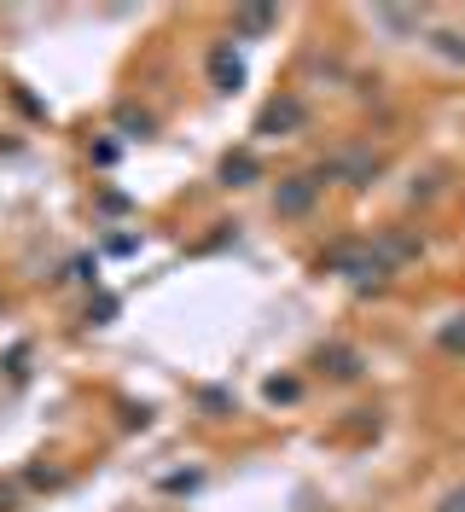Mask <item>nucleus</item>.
Returning <instances> with one entry per match:
<instances>
[{
  "label": "nucleus",
  "instance_id": "nucleus-9",
  "mask_svg": "<svg viewBox=\"0 0 465 512\" xmlns=\"http://www.w3.org/2000/svg\"><path fill=\"white\" fill-rule=\"evenodd\" d=\"M117 128H123L128 140H146V134H152V117L134 111V105H123V111H117Z\"/></svg>",
  "mask_w": 465,
  "mask_h": 512
},
{
  "label": "nucleus",
  "instance_id": "nucleus-10",
  "mask_svg": "<svg viewBox=\"0 0 465 512\" xmlns=\"http://www.w3.org/2000/svg\"><path fill=\"white\" fill-rule=\"evenodd\" d=\"M442 350H448V355H465V315L442 326Z\"/></svg>",
  "mask_w": 465,
  "mask_h": 512
},
{
  "label": "nucleus",
  "instance_id": "nucleus-5",
  "mask_svg": "<svg viewBox=\"0 0 465 512\" xmlns=\"http://www.w3.org/2000/svg\"><path fill=\"white\" fill-rule=\"evenodd\" d=\"M256 175H262V163L250 158V152H227V158H221V181H227V187H250Z\"/></svg>",
  "mask_w": 465,
  "mask_h": 512
},
{
  "label": "nucleus",
  "instance_id": "nucleus-1",
  "mask_svg": "<svg viewBox=\"0 0 465 512\" xmlns=\"http://www.w3.org/2000/svg\"><path fill=\"white\" fill-rule=\"evenodd\" d=\"M378 169H384V163H378V152H367V146H349V152H332V158L320 163V181L332 175V181H343V187H367Z\"/></svg>",
  "mask_w": 465,
  "mask_h": 512
},
{
  "label": "nucleus",
  "instance_id": "nucleus-6",
  "mask_svg": "<svg viewBox=\"0 0 465 512\" xmlns=\"http://www.w3.org/2000/svg\"><path fill=\"white\" fill-rule=\"evenodd\" d=\"M320 367H326L332 379H361V355L343 350V344H326V350H320Z\"/></svg>",
  "mask_w": 465,
  "mask_h": 512
},
{
  "label": "nucleus",
  "instance_id": "nucleus-2",
  "mask_svg": "<svg viewBox=\"0 0 465 512\" xmlns=\"http://www.w3.org/2000/svg\"><path fill=\"white\" fill-rule=\"evenodd\" d=\"M314 192H320V175H291V181H279L274 210H279V216H309Z\"/></svg>",
  "mask_w": 465,
  "mask_h": 512
},
{
  "label": "nucleus",
  "instance_id": "nucleus-12",
  "mask_svg": "<svg viewBox=\"0 0 465 512\" xmlns=\"http://www.w3.org/2000/svg\"><path fill=\"white\" fill-rule=\"evenodd\" d=\"M297 390H303L297 379H268V396H274V402H297Z\"/></svg>",
  "mask_w": 465,
  "mask_h": 512
},
{
  "label": "nucleus",
  "instance_id": "nucleus-8",
  "mask_svg": "<svg viewBox=\"0 0 465 512\" xmlns=\"http://www.w3.org/2000/svg\"><path fill=\"white\" fill-rule=\"evenodd\" d=\"M274 6H245V12H239V30L245 35H262V30H274Z\"/></svg>",
  "mask_w": 465,
  "mask_h": 512
},
{
  "label": "nucleus",
  "instance_id": "nucleus-3",
  "mask_svg": "<svg viewBox=\"0 0 465 512\" xmlns=\"http://www.w3.org/2000/svg\"><path fill=\"white\" fill-rule=\"evenodd\" d=\"M303 99H274L262 117H256V134H291V128H303Z\"/></svg>",
  "mask_w": 465,
  "mask_h": 512
},
{
  "label": "nucleus",
  "instance_id": "nucleus-11",
  "mask_svg": "<svg viewBox=\"0 0 465 512\" xmlns=\"http://www.w3.org/2000/svg\"><path fill=\"white\" fill-rule=\"evenodd\" d=\"M436 53H442V59H465V35L442 30V35H436Z\"/></svg>",
  "mask_w": 465,
  "mask_h": 512
},
{
  "label": "nucleus",
  "instance_id": "nucleus-14",
  "mask_svg": "<svg viewBox=\"0 0 465 512\" xmlns=\"http://www.w3.org/2000/svg\"><path fill=\"white\" fill-rule=\"evenodd\" d=\"M442 512H465V483L454 489V495H448V501H442Z\"/></svg>",
  "mask_w": 465,
  "mask_h": 512
},
{
  "label": "nucleus",
  "instance_id": "nucleus-4",
  "mask_svg": "<svg viewBox=\"0 0 465 512\" xmlns=\"http://www.w3.org/2000/svg\"><path fill=\"white\" fill-rule=\"evenodd\" d=\"M210 76H216V94H233V88L245 82V64H239V53H233L227 41L210 53Z\"/></svg>",
  "mask_w": 465,
  "mask_h": 512
},
{
  "label": "nucleus",
  "instance_id": "nucleus-7",
  "mask_svg": "<svg viewBox=\"0 0 465 512\" xmlns=\"http://www.w3.org/2000/svg\"><path fill=\"white\" fill-rule=\"evenodd\" d=\"M378 24H384V30H396V35H407V30H419V24H425V12H407V6H378Z\"/></svg>",
  "mask_w": 465,
  "mask_h": 512
},
{
  "label": "nucleus",
  "instance_id": "nucleus-15",
  "mask_svg": "<svg viewBox=\"0 0 465 512\" xmlns=\"http://www.w3.org/2000/svg\"><path fill=\"white\" fill-rule=\"evenodd\" d=\"M12 501H18V495H12V489H6V483H0V512H12Z\"/></svg>",
  "mask_w": 465,
  "mask_h": 512
},
{
  "label": "nucleus",
  "instance_id": "nucleus-13",
  "mask_svg": "<svg viewBox=\"0 0 465 512\" xmlns=\"http://www.w3.org/2000/svg\"><path fill=\"white\" fill-rule=\"evenodd\" d=\"M111 315H117V297H99V303L88 309V320H93V326H105Z\"/></svg>",
  "mask_w": 465,
  "mask_h": 512
}]
</instances>
